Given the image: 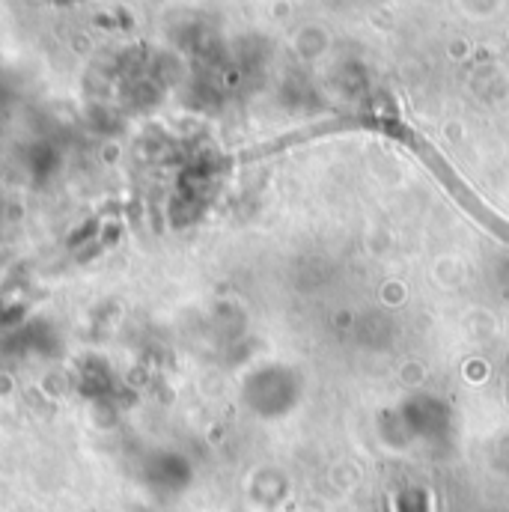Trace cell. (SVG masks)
Instances as JSON below:
<instances>
[{
  "mask_svg": "<svg viewBox=\"0 0 509 512\" xmlns=\"http://www.w3.org/2000/svg\"><path fill=\"white\" fill-rule=\"evenodd\" d=\"M402 512H426L420 504H414V501H408L405 507H402Z\"/></svg>",
  "mask_w": 509,
  "mask_h": 512,
  "instance_id": "obj_1",
  "label": "cell"
}]
</instances>
